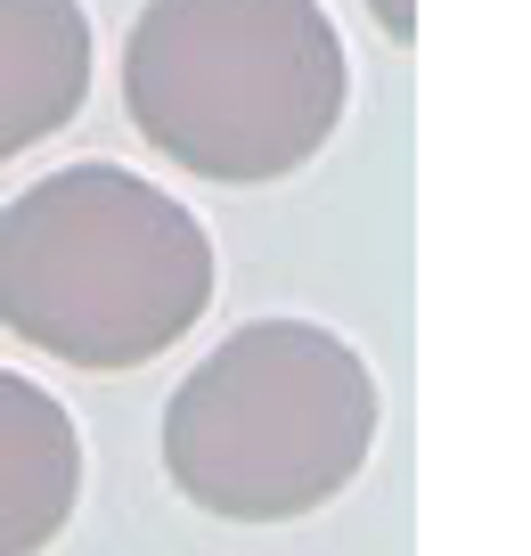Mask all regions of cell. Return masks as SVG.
<instances>
[{
  "label": "cell",
  "mask_w": 531,
  "mask_h": 556,
  "mask_svg": "<svg viewBox=\"0 0 531 556\" xmlns=\"http://www.w3.org/2000/svg\"><path fill=\"white\" fill-rule=\"evenodd\" d=\"M123 106L197 180H278L343 123V41L319 0H148L123 41Z\"/></svg>",
  "instance_id": "2"
},
{
  "label": "cell",
  "mask_w": 531,
  "mask_h": 556,
  "mask_svg": "<svg viewBox=\"0 0 531 556\" xmlns=\"http://www.w3.org/2000/svg\"><path fill=\"white\" fill-rule=\"evenodd\" d=\"M377 451V377L311 319H254L164 401V475L205 516L294 523Z\"/></svg>",
  "instance_id": "3"
},
{
  "label": "cell",
  "mask_w": 531,
  "mask_h": 556,
  "mask_svg": "<svg viewBox=\"0 0 531 556\" xmlns=\"http://www.w3.org/2000/svg\"><path fill=\"white\" fill-rule=\"evenodd\" d=\"M83 500V434L58 393L0 368V556H41Z\"/></svg>",
  "instance_id": "4"
},
{
  "label": "cell",
  "mask_w": 531,
  "mask_h": 556,
  "mask_svg": "<svg viewBox=\"0 0 531 556\" xmlns=\"http://www.w3.org/2000/svg\"><path fill=\"white\" fill-rule=\"evenodd\" d=\"M368 9H377V17L393 25V41H409V34H417V17H409V0H368Z\"/></svg>",
  "instance_id": "6"
},
{
  "label": "cell",
  "mask_w": 531,
  "mask_h": 556,
  "mask_svg": "<svg viewBox=\"0 0 531 556\" xmlns=\"http://www.w3.org/2000/svg\"><path fill=\"white\" fill-rule=\"evenodd\" d=\"M90 17L83 0H0V164L83 115Z\"/></svg>",
  "instance_id": "5"
},
{
  "label": "cell",
  "mask_w": 531,
  "mask_h": 556,
  "mask_svg": "<svg viewBox=\"0 0 531 556\" xmlns=\"http://www.w3.org/2000/svg\"><path fill=\"white\" fill-rule=\"evenodd\" d=\"M213 303V238L123 164H66L0 213V328L74 368H139Z\"/></svg>",
  "instance_id": "1"
}]
</instances>
